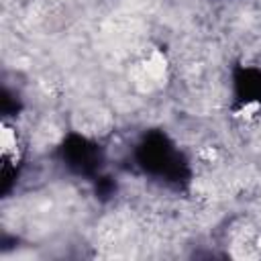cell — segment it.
<instances>
[{
  "label": "cell",
  "instance_id": "obj_2",
  "mask_svg": "<svg viewBox=\"0 0 261 261\" xmlns=\"http://www.w3.org/2000/svg\"><path fill=\"white\" fill-rule=\"evenodd\" d=\"M259 245H261V239H259Z\"/></svg>",
  "mask_w": 261,
  "mask_h": 261
},
{
  "label": "cell",
  "instance_id": "obj_1",
  "mask_svg": "<svg viewBox=\"0 0 261 261\" xmlns=\"http://www.w3.org/2000/svg\"><path fill=\"white\" fill-rule=\"evenodd\" d=\"M73 128L88 137H102L112 128V114L100 104H84L71 114Z\"/></svg>",
  "mask_w": 261,
  "mask_h": 261
}]
</instances>
